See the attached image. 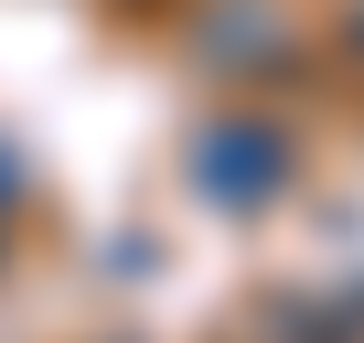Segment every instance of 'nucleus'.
Masks as SVG:
<instances>
[{"mask_svg":"<svg viewBox=\"0 0 364 343\" xmlns=\"http://www.w3.org/2000/svg\"><path fill=\"white\" fill-rule=\"evenodd\" d=\"M11 183H22V172H11V150H0V204H11Z\"/></svg>","mask_w":364,"mask_h":343,"instance_id":"3","label":"nucleus"},{"mask_svg":"<svg viewBox=\"0 0 364 343\" xmlns=\"http://www.w3.org/2000/svg\"><path fill=\"white\" fill-rule=\"evenodd\" d=\"M279 183H289V139H279V129L225 118V129H204V139H193V194H204V204L247 215V204H268Z\"/></svg>","mask_w":364,"mask_h":343,"instance_id":"1","label":"nucleus"},{"mask_svg":"<svg viewBox=\"0 0 364 343\" xmlns=\"http://www.w3.org/2000/svg\"><path fill=\"white\" fill-rule=\"evenodd\" d=\"M289 33H279V11H268V0H225V11L204 22V54L225 65V54H279Z\"/></svg>","mask_w":364,"mask_h":343,"instance_id":"2","label":"nucleus"},{"mask_svg":"<svg viewBox=\"0 0 364 343\" xmlns=\"http://www.w3.org/2000/svg\"><path fill=\"white\" fill-rule=\"evenodd\" d=\"M353 43H364V11H353Z\"/></svg>","mask_w":364,"mask_h":343,"instance_id":"4","label":"nucleus"}]
</instances>
